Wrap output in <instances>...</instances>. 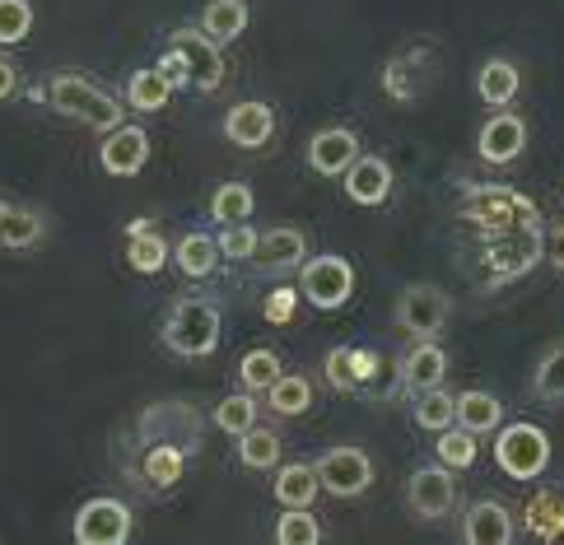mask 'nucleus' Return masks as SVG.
<instances>
[{
    "instance_id": "obj_1",
    "label": "nucleus",
    "mask_w": 564,
    "mask_h": 545,
    "mask_svg": "<svg viewBox=\"0 0 564 545\" xmlns=\"http://www.w3.org/2000/svg\"><path fill=\"white\" fill-rule=\"evenodd\" d=\"M33 98H37V103H47L52 112L79 121V127H94V131L122 127V112H127L122 98H112L108 89H98L94 79H85V75H52L43 89H33Z\"/></svg>"
},
{
    "instance_id": "obj_2",
    "label": "nucleus",
    "mask_w": 564,
    "mask_h": 545,
    "mask_svg": "<svg viewBox=\"0 0 564 545\" xmlns=\"http://www.w3.org/2000/svg\"><path fill=\"white\" fill-rule=\"evenodd\" d=\"M219 327H225V317H219L215 298L183 294V298L169 303L159 340H164L173 355H183V359H210L219 350Z\"/></svg>"
},
{
    "instance_id": "obj_3",
    "label": "nucleus",
    "mask_w": 564,
    "mask_h": 545,
    "mask_svg": "<svg viewBox=\"0 0 564 545\" xmlns=\"http://www.w3.org/2000/svg\"><path fill=\"white\" fill-rule=\"evenodd\" d=\"M462 215L471 219L476 229H486L490 238L513 229V225H536V206L528 196H518L513 187H499V182H480L462 200Z\"/></svg>"
},
{
    "instance_id": "obj_4",
    "label": "nucleus",
    "mask_w": 564,
    "mask_h": 545,
    "mask_svg": "<svg viewBox=\"0 0 564 545\" xmlns=\"http://www.w3.org/2000/svg\"><path fill=\"white\" fill-rule=\"evenodd\" d=\"M541 257H546V233H541V225H513V229L495 233L490 252H486V285H509V280L528 275Z\"/></svg>"
},
{
    "instance_id": "obj_5",
    "label": "nucleus",
    "mask_w": 564,
    "mask_h": 545,
    "mask_svg": "<svg viewBox=\"0 0 564 545\" xmlns=\"http://www.w3.org/2000/svg\"><path fill=\"white\" fill-rule=\"evenodd\" d=\"M299 294H304L313 308H322V313L346 308L350 294H355V266L346 257H336V252L308 257L304 266H299Z\"/></svg>"
},
{
    "instance_id": "obj_6",
    "label": "nucleus",
    "mask_w": 564,
    "mask_h": 545,
    "mask_svg": "<svg viewBox=\"0 0 564 545\" xmlns=\"http://www.w3.org/2000/svg\"><path fill=\"white\" fill-rule=\"evenodd\" d=\"M495 461H499V471L509 480H536L541 471H546V461H551V438L541 434L536 424L518 419V424H509V429H499Z\"/></svg>"
},
{
    "instance_id": "obj_7",
    "label": "nucleus",
    "mask_w": 564,
    "mask_h": 545,
    "mask_svg": "<svg viewBox=\"0 0 564 545\" xmlns=\"http://www.w3.org/2000/svg\"><path fill=\"white\" fill-rule=\"evenodd\" d=\"M200 429H206V419L192 401H154V406L135 419V443H177V448L196 453L200 448Z\"/></svg>"
},
{
    "instance_id": "obj_8",
    "label": "nucleus",
    "mask_w": 564,
    "mask_h": 545,
    "mask_svg": "<svg viewBox=\"0 0 564 545\" xmlns=\"http://www.w3.org/2000/svg\"><path fill=\"white\" fill-rule=\"evenodd\" d=\"M135 532V513L131 503L112 499V494H98V499H85L75 513V527L70 536L79 545H127Z\"/></svg>"
},
{
    "instance_id": "obj_9",
    "label": "nucleus",
    "mask_w": 564,
    "mask_h": 545,
    "mask_svg": "<svg viewBox=\"0 0 564 545\" xmlns=\"http://www.w3.org/2000/svg\"><path fill=\"white\" fill-rule=\"evenodd\" d=\"M313 467H317L322 490L336 499H359V494H369V484H373V457L365 448H350V443L327 448Z\"/></svg>"
},
{
    "instance_id": "obj_10",
    "label": "nucleus",
    "mask_w": 564,
    "mask_h": 545,
    "mask_svg": "<svg viewBox=\"0 0 564 545\" xmlns=\"http://www.w3.org/2000/svg\"><path fill=\"white\" fill-rule=\"evenodd\" d=\"M308 261V233L294 229V225H280L267 229L257 238V252H252V275L257 280H285Z\"/></svg>"
},
{
    "instance_id": "obj_11",
    "label": "nucleus",
    "mask_w": 564,
    "mask_h": 545,
    "mask_svg": "<svg viewBox=\"0 0 564 545\" xmlns=\"http://www.w3.org/2000/svg\"><path fill=\"white\" fill-rule=\"evenodd\" d=\"M406 503L420 522H438L453 513L457 503V480L453 471L443 467V461H425V467H415L411 480H406Z\"/></svg>"
},
{
    "instance_id": "obj_12",
    "label": "nucleus",
    "mask_w": 564,
    "mask_h": 545,
    "mask_svg": "<svg viewBox=\"0 0 564 545\" xmlns=\"http://www.w3.org/2000/svg\"><path fill=\"white\" fill-rule=\"evenodd\" d=\"M448 313H453L448 294L434 290V285H411L406 294L397 298V327L406 336H415V340H438Z\"/></svg>"
},
{
    "instance_id": "obj_13",
    "label": "nucleus",
    "mask_w": 564,
    "mask_h": 545,
    "mask_svg": "<svg viewBox=\"0 0 564 545\" xmlns=\"http://www.w3.org/2000/svg\"><path fill=\"white\" fill-rule=\"evenodd\" d=\"M169 47L183 52V61H187V85L192 89L215 94L219 85H225V47L210 43L200 29H177Z\"/></svg>"
},
{
    "instance_id": "obj_14",
    "label": "nucleus",
    "mask_w": 564,
    "mask_h": 545,
    "mask_svg": "<svg viewBox=\"0 0 564 545\" xmlns=\"http://www.w3.org/2000/svg\"><path fill=\"white\" fill-rule=\"evenodd\" d=\"M145 164H150V131L145 127H131V121H122V127L104 131V145H98V168H104L108 177H135Z\"/></svg>"
},
{
    "instance_id": "obj_15",
    "label": "nucleus",
    "mask_w": 564,
    "mask_h": 545,
    "mask_svg": "<svg viewBox=\"0 0 564 545\" xmlns=\"http://www.w3.org/2000/svg\"><path fill=\"white\" fill-rule=\"evenodd\" d=\"M528 150V121L509 108H495V117L480 127V140H476V154L486 159L495 168H509L513 159H522Z\"/></svg>"
},
{
    "instance_id": "obj_16",
    "label": "nucleus",
    "mask_w": 564,
    "mask_h": 545,
    "mask_svg": "<svg viewBox=\"0 0 564 545\" xmlns=\"http://www.w3.org/2000/svg\"><path fill=\"white\" fill-rule=\"evenodd\" d=\"M140 467L127 476L131 484L140 480L150 494H169V490H177L183 484V476H187V448H177V443H140Z\"/></svg>"
},
{
    "instance_id": "obj_17",
    "label": "nucleus",
    "mask_w": 564,
    "mask_h": 545,
    "mask_svg": "<svg viewBox=\"0 0 564 545\" xmlns=\"http://www.w3.org/2000/svg\"><path fill=\"white\" fill-rule=\"evenodd\" d=\"M378 373H382V355L359 346H336L327 363H322V378H327L332 392H369Z\"/></svg>"
},
{
    "instance_id": "obj_18",
    "label": "nucleus",
    "mask_w": 564,
    "mask_h": 545,
    "mask_svg": "<svg viewBox=\"0 0 564 545\" xmlns=\"http://www.w3.org/2000/svg\"><path fill=\"white\" fill-rule=\"evenodd\" d=\"M340 187L355 206H382L392 196V164L382 154H359L355 164L340 173Z\"/></svg>"
},
{
    "instance_id": "obj_19",
    "label": "nucleus",
    "mask_w": 564,
    "mask_h": 545,
    "mask_svg": "<svg viewBox=\"0 0 564 545\" xmlns=\"http://www.w3.org/2000/svg\"><path fill=\"white\" fill-rule=\"evenodd\" d=\"M359 159V135L350 127H327L308 140V168L317 177H340Z\"/></svg>"
},
{
    "instance_id": "obj_20",
    "label": "nucleus",
    "mask_w": 564,
    "mask_h": 545,
    "mask_svg": "<svg viewBox=\"0 0 564 545\" xmlns=\"http://www.w3.org/2000/svg\"><path fill=\"white\" fill-rule=\"evenodd\" d=\"M513 536H518V522L499 499H480L462 517V541H471V545H509Z\"/></svg>"
},
{
    "instance_id": "obj_21",
    "label": "nucleus",
    "mask_w": 564,
    "mask_h": 545,
    "mask_svg": "<svg viewBox=\"0 0 564 545\" xmlns=\"http://www.w3.org/2000/svg\"><path fill=\"white\" fill-rule=\"evenodd\" d=\"M219 131H225V140L238 150H261L275 131V112H271V103H234L225 112V121H219Z\"/></svg>"
},
{
    "instance_id": "obj_22",
    "label": "nucleus",
    "mask_w": 564,
    "mask_h": 545,
    "mask_svg": "<svg viewBox=\"0 0 564 545\" xmlns=\"http://www.w3.org/2000/svg\"><path fill=\"white\" fill-rule=\"evenodd\" d=\"M443 378H448V355H443V346L438 340H415V350H406V359H401V388L415 396V392L443 388Z\"/></svg>"
},
{
    "instance_id": "obj_23",
    "label": "nucleus",
    "mask_w": 564,
    "mask_h": 545,
    "mask_svg": "<svg viewBox=\"0 0 564 545\" xmlns=\"http://www.w3.org/2000/svg\"><path fill=\"white\" fill-rule=\"evenodd\" d=\"M522 527H528V536H536V541H560L564 536V484H546V490H536L528 499Z\"/></svg>"
},
{
    "instance_id": "obj_24",
    "label": "nucleus",
    "mask_w": 564,
    "mask_h": 545,
    "mask_svg": "<svg viewBox=\"0 0 564 545\" xmlns=\"http://www.w3.org/2000/svg\"><path fill=\"white\" fill-rule=\"evenodd\" d=\"M317 490H322V480H317L313 461H285V467H275L271 494H275L280 509H313Z\"/></svg>"
},
{
    "instance_id": "obj_25",
    "label": "nucleus",
    "mask_w": 564,
    "mask_h": 545,
    "mask_svg": "<svg viewBox=\"0 0 564 545\" xmlns=\"http://www.w3.org/2000/svg\"><path fill=\"white\" fill-rule=\"evenodd\" d=\"M127 261H131V271H140V275H159L169 266V257H173V248H169V238L159 233L150 219H135V225H127Z\"/></svg>"
},
{
    "instance_id": "obj_26",
    "label": "nucleus",
    "mask_w": 564,
    "mask_h": 545,
    "mask_svg": "<svg viewBox=\"0 0 564 545\" xmlns=\"http://www.w3.org/2000/svg\"><path fill=\"white\" fill-rule=\"evenodd\" d=\"M518 89H522V75H518V66L509 56H490L476 75V94H480L486 108H509L518 98Z\"/></svg>"
},
{
    "instance_id": "obj_27",
    "label": "nucleus",
    "mask_w": 564,
    "mask_h": 545,
    "mask_svg": "<svg viewBox=\"0 0 564 545\" xmlns=\"http://www.w3.org/2000/svg\"><path fill=\"white\" fill-rule=\"evenodd\" d=\"M243 29H248V0H210V6L200 10V33L219 47L243 37Z\"/></svg>"
},
{
    "instance_id": "obj_28",
    "label": "nucleus",
    "mask_w": 564,
    "mask_h": 545,
    "mask_svg": "<svg viewBox=\"0 0 564 545\" xmlns=\"http://www.w3.org/2000/svg\"><path fill=\"white\" fill-rule=\"evenodd\" d=\"M169 98H173V85H169V75L159 70V66L135 70V75L127 79V89H122V103L135 108V112H164Z\"/></svg>"
},
{
    "instance_id": "obj_29",
    "label": "nucleus",
    "mask_w": 564,
    "mask_h": 545,
    "mask_svg": "<svg viewBox=\"0 0 564 545\" xmlns=\"http://www.w3.org/2000/svg\"><path fill=\"white\" fill-rule=\"evenodd\" d=\"M173 261H177V271H183L187 280H210L219 271V261H225V252H219V242L210 233H187L173 248Z\"/></svg>"
},
{
    "instance_id": "obj_30",
    "label": "nucleus",
    "mask_w": 564,
    "mask_h": 545,
    "mask_svg": "<svg viewBox=\"0 0 564 545\" xmlns=\"http://www.w3.org/2000/svg\"><path fill=\"white\" fill-rule=\"evenodd\" d=\"M457 424H462V429H471L476 438L495 434L503 424V401L495 392H462L457 396Z\"/></svg>"
},
{
    "instance_id": "obj_31",
    "label": "nucleus",
    "mask_w": 564,
    "mask_h": 545,
    "mask_svg": "<svg viewBox=\"0 0 564 545\" xmlns=\"http://www.w3.org/2000/svg\"><path fill=\"white\" fill-rule=\"evenodd\" d=\"M43 210H33V206H14L6 215V225H0V248L6 252H33L37 242H43Z\"/></svg>"
},
{
    "instance_id": "obj_32",
    "label": "nucleus",
    "mask_w": 564,
    "mask_h": 545,
    "mask_svg": "<svg viewBox=\"0 0 564 545\" xmlns=\"http://www.w3.org/2000/svg\"><path fill=\"white\" fill-rule=\"evenodd\" d=\"M238 461L248 471H275L280 467V434L271 424H252L248 434H238Z\"/></svg>"
},
{
    "instance_id": "obj_33",
    "label": "nucleus",
    "mask_w": 564,
    "mask_h": 545,
    "mask_svg": "<svg viewBox=\"0 0 564 545\" xmlns=\"http://www.w3.org/2000/svg\"><path fill=\"white\" fill-rule=\"evenodd\" d=\"M267 401H271V415L294 419V415H304L313 406V382L299 378V373H280L267 388Z\"/></svg>"
},
{
    "instance_id": "obj_34",
    "label": "nucleus",
    "mask_w": 564,
    "mask_h": 545,
    "mask_svg": "<svg viewBox=\"0 0 564 545\" xmlns=\"http://www.w3.org/2000/svg\"><path fill=\"white\" fill-rule=\"evenodd\" d=\"M411 415H415V424H420L425 434H438V429H448V424H457V396H453V392H443V388L415 392Z\"/></svg>"
},
{
    "instance_id": "obj_35",
    "label": "nucleus",
    "mask_w": 564,
    "mask_h": 545,
    "mask_svg": "<svg viewBox=\"0 0 564 545\" xmlns=\"http://www.w3.org/2000/svg\"><path fill=\"white\" fill-rule=\"evenodd\" d=\"M434 457H438L448 471L476 467V434L462 429V424H448V429H438V438H434Z\"/></svg>"
},
{
    "instance_id": "obj_36",
    "label": "nucleus",
    "mask_w": 564,
    "mask_h": 545,
    "mask_svg": "<svg viewBox=\"0 0 564 545\" xmlns=\"http://www.w3.org/2000/svg\"><path fill=\"white\" fill-rule=\"evenodd\" d=\"M210 424L219 434H229V438H238V434H248L252 424H257V401H252V392L243 388V392H234V396H225L215 406V415H210Z\"/></svg>"
},
{
    "instance_id": "obj_37",
    "label": "nucleus",
    "mask_w": 564,
    "mask_h": 545,
    "mask_svg": "<svg viewBox=\"0 0 564 545\" xmlns=\"http://www.w3.org/2000/svg\"><path fill=\"white\" fill-rule=\"evenodd\" d=\"M252 187L248 182H225V187H215L210 196V219L215 225H238V219H248L252 215Z\"/></svg>"
},
{
    "instance_id": "obj_38",
    "label": "nucleus",
    "mask_w": 564,
    "mask_h": 545,
    "mask_svg": "<svg viewBox=\"0 0 564 545\" xmlns=\"http://www.w3.org/2000/svg\"><path fill=\"white\" fill-rule=\"evenodd\" d=\"M280 373H285V363H280L275 350H248L238 359V382H243L248 392H267Z\"/></svg>"
},
{
    "instance_id": "obj_39",
    "label": "nucleus",
    "mask_w": 564,
    "mask_h": 545,
    "mask_svg": "<svg viewBox=\"0 0 564 545\" xmlns=\"http://www.w3.org/2000/svg\"><path fill=\"white\" fill-rule=\"evenodd\" d=\"M532 396L536 401H551V406H560V401H564V340H560V346H551L546 359L536 363Z\"/></svg>"
},
{
    "instance_id": "obj_40",
    "label": "nucleus",
    "mask_w": 564,
    "mask_h": 545,
    "mask_svg": "<svg viewBox=\"0 0 564 545\" xmlns=\"http://www.w3.org/2000/svg\"><path fill=\"white\" fill-rule=\"evenodd\" d=\"M275 541L280 545H317L322 541V522L308 509H285L275 522Z\"/></svg>"
},
{
    "instance_id": "obj_41",
    "label": "nucleus",
    "mask_w": 564,
    "mask_h": 545,
    "mask_svg": "<svg viewBox=\"0 0 564 545\" xmlns=\"http://www.w3.org/2000/svg\"><path fill=\"white\" fill-rule=\"evenodd\" d=\"M29 33H33L29 0H0V47H19Z\"/></svg>"
},
{
    "instance_id": "obj_42",
    "label": "nucleus",
    "mask_w": 564,
    "mask_h": 545,
    "mask_svg": "<svg viewBox=\"0 0 564 545\" xmlns=\"http://www.w3.org/2000/svg\"><path fill=\"white\" fill-rule=\"evenodd\" d=\"M257 229L248 225V219H238V225H219V252H225V261H252L257 252Z\"/></svg>"
},
{
    "instance_id": "obj_43",
    "label": "nucleus",
    "mask_w": 564,
    "mask_h": 545,
    "mask_svg": "<svg viewBox=\"0 0 564 545\" xmlns=\"http://www.w3.org/2000/svg\"><path fill=\"white\" fill-rule=\"evenodd\" d=\"M382 89H388V98H397V103H411V98H420V89H425V79L411 75V61H392L388 75H382Z\"/></svg>"
},
{
    "instance_id": "obj_44",
    "label": "nucleus",
    "mask_w": 564,
    "mask_h": 545,
    "mask_svg": "<svg viewBox=\"0 0 564 545\" xmlns=\"http://www.w3.org/2000/svg\"><path fill=\"white\" fill-rule=\"evenodd\" d=\"M299 290H290V285H280V290H271L267 294V303H261V317L271 321V327H285V321H294V313H299Z\"/></svg>"
},
{
    "instance_id": "obj_45",
    "label": "nucleus",
    "mask_w": 564,
    "mask_h": 545,
    "mask_svg": "<svg viewBox=\"0 0 564 545\" xmlns=\"http://www.w3.org/2000/svg\"><path fill=\"white\" fill-rule=\"evenodd\" d=\"M159 70L169 75V85H173V89H183V85H187V61H183V52H173V47H169L164 56H159Z\"/></svg>"
},
{
    "instance_id": "obj_46",
    "label": "nucleus",
    "mask_w": 564,
    "mask_h": 545,
    "mask_svg": "<svg viewBox=\"0 0 564 545\" xmlns=\"http://www.w3.org/2000/svg\"><path fill=\"white\" fill-rule=\"evenodd\" d=\"M546 257H551V266L564 275V225H551L546 229Z\"/></svg>"
},
{
    "instance_id": "obj_47",
    "label": "nucleus",
    "mask_w": 564,
    "mask_h": 545,
    "mask_svg": "<svg viewBox=\"0 0 564 545\" xmlns=\"http://www.w3.org/2000/svg\"><path fill=\"white\" fill-rule=\"evenodd\" d=\"M14 89H19V70H14L10 56H0V103H6V98H14Z\"/></svg>"
},
{
    "instance_id": "obj_48",
    "label": "nucleus",
    "mask_w": 564,
    "mask_h": 545,
    "mask_svg": "<svg viewBox=\"0 0 564 545\" xmlns=\"http://www.w3.org/2000/svg\"><path fill=\"white\" fill-rule=\"evenodd\" d=\"M10 210H14V206H10L6 196H0V225H6V215H10Z\"/></svg>"
}]
</instances>
